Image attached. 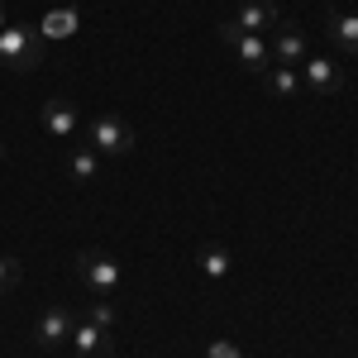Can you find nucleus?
Masks as SVG:
<instances>
[{
	"instance_id": "f257e3e1",
	"label": "nucleus",
	"mask_w": 358,
	"mask_h": 358,
	"mask_svg": "<svg viewBox=\"0 0 358 358\" xmlns=\"http://www.w3.org/2000/svg\"><path fill=\"white\" fill-rule=\"evenodd\" d=\"M43 62V34L34 24H5L0 29V67L10 72H34Z\"/></svg>"
},
{
	"instance_id": "f03ea898",
	"label": "nucleus",
	"mask_w": 358,
	"mask_h": 358,
	"mask_svg": "<svg viewBox=\"0 0 358 358\" xmlns=\"http://www.w3.org/2000/svg\"><path fill=\"white\" fill-rule=\"evenodd\" d=\"M215 34H220L224 48L239 57V67H244V72H258V77H263V72L273 67V48H268V38H263V34H248V29H239L234 20H224Z\"/></svg>"
},
{
	"instance_id": "7ed1b4c3",
	"label": "nucleus",
	"mask_w": 358,
	"mask_h": 358,
	"mask_svg": "<svg viewBox=\"0 0 358 358\" xmlns=\"http://www.w3.org/2000/svg\"><path fill=\"white\" fill-rule=\"evenodd\" d=\"M72 273H77L86 296H110L115 287H120V263H115L106 248H82Z\"/></svg>"
},
{
	"instance_id": "20e7f679",
	"label": "nucleus",
	"mask_w": 358,
	"mask_h": 358,
	"mask_svg": "<svg viewBox=\"0 0 358 358\" xmlns=\"http://www.w3.org/2000/svg\"><path fill=\"white\" fill-rule=\"evenodd\" d=\"M134 129L120 120V115H96L91 124H86V148H96L101 158H124V153H134Z\"/></svg>"
},
{
	"instance_id": "39448f33",
	"label": "nucleus",
	"mask_w": 358,
	"mask_h": 358,
	"mask_svg": "<svg viewBox=\"0 0 358 358\" xmlns=\"http://www.w3.org/2000/svg\"><path fill=\"white\" fill-rule=\"evenodd\" d=\"M72 330H77V315L67 306H48L34 320V344L38 349H62V344H72Z\"/></svg>"
},
{
	"instance_id": "423d86ee",
	"label": "nucleus",
	"mask_w": 358,
	"mask_h": 358,
	"mask_svg": "<svg viewBox=\"0 0 358 358\" xmlns=\"http://www.w3.org/2000/svg\"><path fill=\"white\" fill-rule=\"evenodd\" d=\"M273 62H282V67H301L306 57H310V43H306V29L292 24V20H277L273 29Z\"/></svg>"
},
{
	"instance_id": "0eeeda50",
	"label": "nucleus",
	"mask_w": 358,
	"mask_h": 358,
	"mask_svg": "<svg viewBox=\"0 0 358 358\" xmlns=\"http://www.w3.org/2000/svg\"><path fill=\"white\" fill-rule=\"evenodd\" d=\"M296 72H301V86L315 91V96H334V91L344 86V67H339L334 57H306Z\"/></svg>"
},
{
	"instance_id": "6e6552de",
	"label": "nucleus",
	"mask_w": 358,
	"mask_h": 358,
	"mask_svg": "<svg viewBox=\"0 0 358 358\" xmlns=\"http://www.w3.org/2000/svg\"><path fill=\"white\" fill-rule=\"evenodd\" d=\"M325 38H330L334 53L358 57V15H349V10H325Z\"/></svg>"
},
{
	"instance_id": "1a4fd4ad",
	"label": "nucleus",
	"mask_w": 358,
	"mask_h": 358,
	"mask_svg": "<svg viewBox=\"0 0 358 358\" xmlns=\"http://www.w3.org/2000/svg\"><path fill=\"white\" fill-rule=\"evenodd\" d=\"M77 124H82V110H77L72 101L53 96V101L43 106V134H53V138H77Z\"/></svg>"
},
{
	"instance_id": "9d476101",
	"label": "nucleus",
	"mask_w": 358,
	"mask_h": 358,
	"mask_svg": "<svg viewBox=\"0 0 358 358\" xmlns=\"http://www.w3.org/2000/svg\"><path fill=\"white\" fill-rule=\"evenodd\" d=\"M277 20H282L277 0H244V5H239V15H234V24H239V29H248V34L277 29Z\"/></svg>"
},
{
	"instance_id": "9b49d317",
	"label": "nucleus",
	"mask_w": 358,
	"mask_h": 358,
	"mask_svg": "<svg viewBox=\"0 0 358 358\" xmlns=\"http://www.w3.org/2000/svg\"><path fill=\"white\" fill-rule=\"evenodd\" d=\"M62 167H67V177H72L77 187H91V182L101 177V153H96V148H86V143H77V148L62 158Z\"/></svg>"
},
{
	"instance_id": "f8f14e48",
	"label": "nucleus",
	"mask_w": 358,
	"mask_h": 358,
	"mask_svg": "<svg viewBox=\"0 0 358 358\" xmlns=\"http://www.w3.org/2000/svg\"><path fill=\"white\" fill-rule=\"evenodd\" d=\"M196 268H201L206 282H224V277L234 273V258H229L224 244H201L196 248Z\"/></svg>"
},
{
	"instance_id": "ddd939ff",
	"label": "nucleus",
	"mask_w": 358,
	"mask_h": 358,
	"mask_svg": "<svg viewBox=\"0 0 358 358\" xmlns=\"http://www.w3.org/2000/svg\"><path fill=\"white\" fill-rule=\"evenodd\" d=\"M72 344H77V358H106V349H110V330H101V325H91V320H77Z\"/></svg>"
},
{
	"instance_id": "4468645a",
	"label": "nucleus",
	"mask_w": 358,
	"mask_h": 358,
	"mask_svg": "<svg viewBox=\"0 0 358 358\" xmlns=\"http://www.w3.org/2000/svg\"><path fill=\"white\" fill-rule=\"evenodd\" d=\"M263 86H268V96H277V101H296V96H301V72L273 62V67L263 72Z\"/></svg>"
},
{
	"instance_id": "2eb2a0df",
	"label": "nucleus",
	"mask_w": 358,
	"mask_h": 358,
	"mask_svg": "<svg viewBox=\"0 0 358 358\" xmlns=\"http://www.w3.org/2000/svg\"><path fill=\"white\" fill-rule=\"evenodd\" d=\"M82 320L101 325V330H115L120 310H115V301H106V296H86V315H82Z\"/></svg>"
},
{
	"instance_id": "dca6fc26",
	"label": "nucleus",
	"mask_w": 358,
	"mask_h": 358,
	"mask_svg": "<svg viewBox=\"0 0 358 358\" xmlns=\"http://www.w3.org/2000/svg\"><path fill=\"white\" fill-rule=\"evenodd\" d=\"M72 29H77V10H53V15L43 20L38 34H43V38H67Z\"/></svg>"
},
{
	"instance_id": "f3484780",
	"label": "nucleus",
	"mask_w": 358,
	"mask_h": 358,
	"mask_svg": "<svg viewBox=\"0 0 358 358\" xmlns=\"http://www.w3.org/2000/svg\"><path fill=\"white\" fill-rule=\"evenodd\" d=\"M15 287H20V258L0 253V296H5V292H15Z\"/></svg>"
},
{
	"instance_id": "a211bd4d",
	"label": "nucleus",
	"mask_w": 358,
	"mask_h": 358,
	"mask_svg": "<svg viewBox=\"0 0 358 358\" xmlns=\"http://www.w3.org/2000/svg\"><path fill=\"white\" fill-rule=\"evenodd\" d=\"M206 358H244V349H239L234 339H210V344H206Z\"/></svg>"
},
{
	"instance_id": "6ab92c4d",
	"label": "nucleus",
	"mask_w": 358,
	"mask_h": 358,
	"mask_svg": "<svg viewBox=\"0 0 358 358\" xmlns=\"http://www.w3.org/2000/svg\"><path fill=\"white\" fill-rule=\"evenodd\" d=\"M0 29H5V0H0Z\"/></svg>"
},
{
	"instance_id": "aec40b11",
	"label": "nucleus",
	"mask_w": 358,
	"mask_h": 358,
	"mask_svg": "<svg viewBox=\"0 0 358 358\" xmlns=\"http://www.w3.org/2000/svg\"><path fill=\"white\" fill-rule=\"evenodd\" d=\"M0 163H5V143H0Z\"/></svg>"
},
{
	"instance_id": "412c9836",
	"label": "nucleus",
	"mask_w": 358,
	"mask_h": 358,
	"mask_svg": "<svg viewBox=\"0 0 358 358\" xmlns=\"http://www.w3.org/2000/svg\"><path fill=\"white\" fill-rule=\"evenodd\" d=\"M354 330H358V325H354Z\"/></svg>"
}]
</instances>
